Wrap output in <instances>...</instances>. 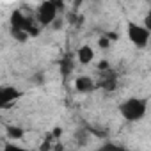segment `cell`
<instances>
[{
  "mask_svg": "<svg viewBox=\"0 0 151 151\" xmlns=\"http://www.w3.org/2000/svg\"><path fill=\"white\" fill-rule=\"evenodd\" d=\"M121 117L128 123H137L140 119L146 117L147 114V100L140 98V96H130L126 100H123L117 107Z\"/></svg>",
  "mask_w": 151,
  "mask_h": 151,
  "instance_id": "1",
  "label": "cell"
},
{
  "mask_svg": "<svg viewBox=\"0 0 151 151\" xmlns=\"http://www.w3.org/2000/svg\"><path fill=\"white\" fill-rule=\"evenodd\" d=\"M62 7L60 2H53V0H45V2L37 4L36 11H34V20L37 25L41 27H50L57 22L59 18V9Z\"/></svg>",
  "mask_w": 151,
  "mask_h": 151,
  "instance_id": "2",
  "label": "cell"
},
{
  "mask_svg": "<svg viewBox=\"0 0 151 151\" xmlns=\"http://www.w3.org/2000/svg\"><path fill=\"white\" fill-rule=\"evenodd\" d=\"M126 36L135 48H146L151 41V32L142 23H137V22L126 23Z\"/></svg>",
  "mask_w": 151,
  "mask_h": 151,
  "instance_id": "3",
  "label": "cell"
},
{
  "mask_svg": "<svg viewBox=\"0 0 151 151\" xmlns=\"http://www.w3.org/2000/svg\"><path fill=\"white\" fill-rule=\"evenodd\" d=\"M22 98V91L14 86H2L0 87V109H9Z\"/></svg>",
  "mask_w": 151,
  "mask_h": 151,
  "instance_id": "4",
  "label": "cell"
},
{
  "mask_svg": "<svg viewBox=\"0 0 151 151\" xmlns=\"http://www.w3.org/2000/svg\"><path fill=\"white\" fill-rule=\"evenodd\" d=\"M96 82L89 77V75H78L77 78H75V89L82 94H87V93H93L96 89Z\"/></svg>",
  "mask_w": 151,
  "mask_h": 151,
  "instance_id": "5",
  "label": "cell"
},
{
  "mask_svg": "<svg viewBox=\"0 0 151 151\" xmlns=\"http://www.w3.org/2000/svg\"><path fill=\"white\" fill-rule=\"evenodd\" d=\"M77 60L80 64H91L94 60V48L91 45H82L77 50Z\"/></svg>",
  "mask_w": 151,
  "mask_h": 151,
  "instance_id": "6",
  "label": "cell"
},
{
  "mask_svg": "<svg viewBox=\"0 0 151 151\" xmlns=\"http://www.w3.org/2000/svg\"><path fill=\"white\" fill-rule=\"evenodd\" d=\"M6 132H7V139H9L11 142L20 140V139H23V135H25L23 128H20V126H7Z\"/></svg>",
  "mask_w": 151,
  "mask_h": 151,
  "instance_id": "7",
  "label": "cell"
},
{
  "mask_svg": "<svg viewBox=\"0 0 151 151\" xmlns=\"http://www.w3.org/2000/svg\"><path fill=\"white\" fill-rule=\"evenodd\" d=\"M2 151H30V149H27V147H23V146H20V144H16V142L7 140V142H4V146H2Z\"/></svg>",
  "mask_w": 151,
  "mask_h": 151,
  "instance_id": "8",
  "label": "cell"
},
{
  "mask_svg": "<svg viewBox=\"0 0 151 151\" xmlns=\"http://www.w3.org/2000/svg\"><path fill=\"white\" fill-rule=\"evenodd\" d=\"M11 36H13L16 41H20V43H25V41L30 37L29 32H25V30H14V29H11Z\"/></svg>",
  "mask_w": 151,
  "mask_h": 151,
  "instance_id": "9",
  "label": "cell"
},
{
  "mask_svg": "<svg viewBox=\"0 0 151 151\" xmlns=\"http://www.w3.org/2000/svg\"><path fill=\"white\" fill-rule=\"evenodd\" d=\"M103 146H105V149H109V151H126V147L121 146V144H117V142H107V144H103Z\"/></svg>",
  "mask_w": 151,
  "mask_h": 151,
  "instance_id": "10",
  "label": "cell"
},
{
  "mask_svg": "<svg viewBox=\"0 0 151 151\" xmlns=\"http://www.w3.org/2000/svg\"><path fill=\"white\" fill-rule=\"evenodd\" d=\"M110 43H112V41H110L107 36H101V37L98 39V46H100V48H103V50H107V48L110 46Z\"/></svg>",
  "mask_w": 151,
  "mask_h": 151,
  "instance_id": "11",
  "label": "cell"
},
{
  "mask_svg": "<svg viewBox=\"0 0 151 151\" xmlns=\"http://www.w3.org/2000/svg\"><path fill=\"white\" fill-rule=\"evenodd\" d=\"M142 25H144V27H146V29H147V30L151 32V9H149V11L146 13L144 20H142Z\"/></svg>",
  "mask_w": 151,
  "mask_h": 151,
  "instance_id": "12",
  "label": "cell"
},
{
  "mask_svg": "<svg viewBox=\"0 0 151 151\" xmlns=\"http://www.w3.org/2000/svg\"><path fill=\"white\" fill-rule=\"evenodd\" d=\"M105 36H107L110 41H117V32H107Z\"/></svg>",
  "mask_w": 151,
  "mask_h": 151,
  "instance_id": "13",
  "label": "cell"
},
{
  "mask_svg": "<svg viewBox=\"0 0 151 151\" xmlns=\"http://www.w3.org/2000/svg\"><path fill=\"white\" fill-rule=\"evenodd\" d=\"M96 151H109V149H105V146H101V147H98Z\"/></svg>",
  "mask_w": 151,
  "mask_h": 151,
  "instance_id": "14",
  "label": "cell"
}]
</instances>
